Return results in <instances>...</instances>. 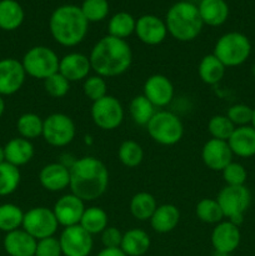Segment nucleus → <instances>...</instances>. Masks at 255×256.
<instances>
[{"instance_id": "1", "label": "nucleus", "mask_w": 255, "mask_h": 256, "mask_svg": "<svg viewBox=\"0 0 255 256\" xmlns=\"http://www.w3.org/2000/svg\"><path fill=\"white\" fill-rule=\"evenodd\" d=\"M70 172L69 188L72 194L82 202L96 200L106 192L109 172L102 160L94 156H84L75 160Z\"/></svg>"}, {"instance_id": "2", "label": "nucleus", "mask_w": 255, "mask_h": 256, "mask_svg": "<svg viewBox=\"0 0 255 256\" xmlns=\"http://www.w3.org/2000/svg\"><path fill=\"white\" fill-rule=\"evenodd\" d=\"M92 69L102 78H114L128 72L132 62V52L125 40L106 35L90 52Z\"/></svg>"}, {"instance_id": "3", "label": "nucleus", "mask_w": 255, "mask_h": 256, "mask_svg": "<svg viewBox=\"0 0 255 256\" xmlns=\"http://www.w3.org/2000/svg\"><path fill=\"white\" fill-rule=\"evenodd\" d=\"M89 22L82 15L80 6L65 4L52 12L49 20L52 36L58 44L72 48L80 44L88 34Z\"/></svg>"}, {"instance_id": "4", "label": "nucleus", "mask_w": 255, "mask_h": 256, "mask_svg": "<svg viewBox=\"0 0 255 256\" xmlns=\"http://www.w3.org/2000/svg\"><path fill=\"white\" fill-rule=\"evenodd\" d=\"M165 24L168 32L179 42H192L204 26L198 6L189 2H175L168 10Z\"/></svg>"}, {"instance_id": "5", "label": "nucleus", "mask_w": 255, "mask_h": 256, "mask_svg": "<svg viewBox=\"0 0 255 256\" xmlns=\"http://www.w3.org/2000/svg\"><path fill=\"white\" fill-rule=\"evenodd\" d=\"M212 54L225 65V68L239 66L249 59L252 54V42L242 32H226L218 39Z\"/></svg>"}, {"instance_id": "6", "label": "nucleus", "mask_w": 255, "mask_h": 256, "mask_svg": "<svg viewBox=\"0 0 255 256\" xmlns=\"http://www.w3.org/2000/svg\"><path fill=\"white\" fill-rule=\"evenodd\" d=\"M148 132L155 142L160 145H175L184 135V125L174 112L160 110L156 112L146 125Z\"/></svg>"}, {"instance_id": "7", "label": "nucleus", "mask_w": 255, "mask_h": 256, "mask_svg": "<svg viewBox=\"0 0 255 256\" xmlns=\"http://www.w3.org/2000/svg\"><path fill=\"white\" fill-rule=\"evenodd\" d=\"M216 202L222 208L224 218L239 226L244 220V214L252 204V194L245 185H226L219 192Z\"/></svg>"}, {"instance_id": "8", "label": "nucleus", "mask_w": 255, "mask_h": 256, "mask_svg": "<svg viewBox=\"0 0 255 256\" xmlns=\"http://www.w3.org/2000/svg\"><path fill=\"white\" fill-rule=\"evenodd\" d=\"M59 62L60 59L54 50L44 45H38L25 52L22 64L26 75L45 80L59 72Z\"/></svg>"}, {"instance_id": "9", "label": "nucleus", "mask_w": 255, "mask_h": 256, "mask_svg": "<svg viewBox=\"0 0 255 256\" xmlns=\"http://www.w3.org/2000/svg\"><path fill=\"white\" fill-rule=\"evenodd\" d=\"M76 128L70 116L62 112H54L44 120L42 138L49 145L62 148L74 140Z\"/></svg>"}, {"instance_id": "10", "label": "nucleus", "mask_w": 255, "mask_h": 256, "mask_svg": "<svg viewBox=\"0 0 255 256\" xmlns=\"http://www.w3.org/2000/svg\"><path fill=\"white\" fill-rule=\"evenodd\" d=\"M22 226L34 239L42 240L45 238L54 236L59 222L52 209H48L45 206H36L24 212Z\"/></svg>"}, {"instance_id": "11", "label": "nucleus", "mask_w": 255, "mask_h": 256, "mask_svg": "<svg viewBox=\"0 0 255 256\" xmlns=\"http://www.w3.org/2000/svg\"><path fill=\"white\" fill-rule=\"evenodd\" d=\"M92 119L100 129L114 130L124 120V108L116 98L106 95L92 102Z\"/></svg>"}, {"instance_id": "12", "label": "nucleus", "mask_w": 255, "mask_h": 256, "mask_svg": "<svg viewBox=\"0 0 255 256\" xmlns=\"http://www.w3.org/2000/svg\"><path fill=\"white\" fill-rule=\"evenodd\" d=\"M59 242L64 256H88L92 250V235L80 225L65 228Z\"/></svg>"}, {"instance_id": "13", "label": "nucleus", "mask_w": 255, "mask_h": 256, "mask_svg": "<svg viewBox=\"0 0 255 256\" xmlns=\"http://www.w3.org/2000/svg\"><path fill=\"white\" fill-rule=\"evenodd\" d=\"M25 72L22 62L14 58L0 60V95H12L24 85Z\"/></svg>"}, {"instance_id": "14", "label": "nucleus", "mask_w": 255, "mask_h": 256, "mask_svg": "<svg viewBox=\"0 0 255 256\" xmlns=\"http://www.w3.org/2000/svg\"><path fill=\"white\" fill-rule=\"evenodd\" d=\"M84 202H82L80 198L72 194V192L62 195L60 199H58L52 212H54L59 225H62L64 228L79 225L82 214L86 209Z\"/></svg>"}, {"instance_id": "15", "label": "nucleus", "mask_w": 255, "mask_h": 256, "mask_svg": "<svg viewBox=\"0 0 255 256\" xmlns=\"http://www.w3.org/2000/svg\"><path fill=\"white\" fill-rule=\"evenodd\" d=\"M135 34L142 42L146 45H159L168 35V28L164 20L156 15L145 14L136 20Z\"/></svg>"}, {"instance_id": "16", "label": "nucleus", "mask_w": 255, "mask_h": 256, "mask_svg": "<svg viewBox=\"0 0 255 256\" xmlns=\"http://www.w3.org/2000/svg\"><path fill=\"white\" fill-rule=\"evenodd\" d=\"M242 242V232L238 225L232 222H220L215 225L212 232V244L216 252L232 254L238 249Z\"/></svg>"}, {"instance_id": "17", "label": "nucleus", "mask_w": 255, "mask_h": 256, "mask_svg": "<svg viewBox=\"0 0 255 256\" xmlns=\"http://www.w3.org/2000/svg\"><path fill=\"white\" fill-rule=\"evenodd\" d=\"M142 89V95L158 108L169 105L174 98V85L170 79L162 74H155L148 78Z\"/></svg>"}, {"instance_id": "18", "label": "nucleus", "mask_w": 255, "mask_h": 256, "mask_svg": "<svg viewBox=\"0 0 255 256\" xmlns=\"http://www.w3.org/2000/svg\"><path fill=\"white\" fill-rule=\"evenodd\" d=\"M232 155L228 142L218 139L208 140L202 150V162L214 172H222L232 162Z\"/></svg>"}, {"instance_id": "19", "label": "nucleus", "mask_w": 255, "mask_h": 256, "mask_svg": "<svg viewBox=\"0 0 255 256\" xmlns=\"http://www.w3.org/2000/svg\"><path fill=\"white\" fill-rule=\"evenodd\" d=\"M92 70L89 56L82 52H70L59 62V72L69 82L86 79Z\"/></svg>"}, {"instance_id": "20", "label": "nucleus", "mask_w": 255, "mask_h": 256, "mask_svg": "<svg viewBox=\"0 0 255 256\" xmlns=\"http://www.w3.org/2000/svg\"><path fill=\"white\" fill-rule=\"evenodd\" d=\"M40 185L45 190L52 192H62L70 184V172L65 165L60 162L48 164L39 172Z\"/></svg>"}, {"instance_id": "21", "label": "nucleus", "mask_w": 255, "mask_h": 256, "mask_svg": "<svg viewBox=\"0 0 255 256\" xmlns=\"http://www.w3.org/2000/svg\"><path fill=\"white\" fill-rule=\"evenodd\" d=\"M2 244L6 254L10 256H35L38 240L24 229H18L6 232Z\"/></svg>"}, {"instance_id": "22", "label": "nucleus", "mask_w": 255, "mask_h": 256, "mask_svg": "<svg viewBox=\"0 0 255 256\" xmlns=\"http://www.w3.org/2000/svg\"><path fill=\"white\" fill-rule=\"evenodd\" d=\"M232 154L240 158H252L255 155V129L252 125L239 126L228 140Z\"/></svg>"}, {"instance_id": "23", "label": "nucleus", "mask_w": 255, "mask_h": 256, "mask_svg": "<svg viewBox=\"0 0 255 256\" xmlns=\"http://www.w3.org/2000/svg\"><path fill=\"white\" fill-rule=\"evenodd\" d=\"M180 220V212L175 205L162 204L156 208L152 216L150 218V225L154 232L166 234L178 226Z\"/></svg>"}, {"instance_id": "24", "label": "nucleus", "mask_w": 255, "mask_h": 256, "mask_svg": "<svg viewBox=\"0 0 255 256\" xmlns=\"http://www.w3.org/2000/svg\"><path fill=\"white\" fill-rule=\"evenodd\" d=\"M4 150L5 162L18 168L28 164L34 156V146H32V142L22 136L14 138L8 142L4 146Z\"/></svg>"}, {"instance_id": "25", "label": "nucleus", "mask_w": 255, "mask_h": 256, "mask_svg": "<svg viewBox=\"0 0 255 256\" xmlns=\"http://www.w3.org/2000/svg\"><path fill=\"white\" fill-rule=\"evenodd\" d=\"M198 9L202 22L209 26H220L229 16V6L225 0H202Z\"/></svg>"}, {"instance_id": "26", "label": "nucleus", "mask_w": 255, "mask_h": 256, "mask_svg": "<svg viewBox=\"0 0 255 256\" xmlns=\"http://www.w3.org/2000/svg\"><path fill=\"white\" fill-rule=\"evenodd\" d=\"M150 248V238L142 229H130L122 234L120 249L126 256H142Z\"/></svg>"}, {"instance_id": "27", "label": "nucleus", "mask_w": 255, "mask_h": 256, "mask_svg": "<svg viewBox=\"0 0 255 256\" xmlns=\"http://www.w3.org/2000/svg\"><path fill=\"white\" fill-rule=\"evenodd\" d=\"M24 9L16 0H0V29L16 30L24 22Z\"/></svg>"}, {"instance_id": "28", "label": "nucleus", "mask_w": 255, "mask_h": 256, "mask_svg": "<svg viewBox=\"0 0 255 256\" xmlns=\"http://www.w3.org/2000/svg\"><path fill=\"white\" fill-rule=\"evenodd\" d=\"M225 65L215 56L214 54H208L200 62L198 72L202 82L208 85H215L222 82L225 75Z\"/></svg>"}, {"instance_id": "29", "label": "nucleus", "mask_w": 255, "mask_h": 256, "mask_svg": "<svg viewBox=\"0 0 255 256\" xmlns=\"http://www.w3.org/2000/svg\"><path fill=\"white\" fill-rule=\"evenodd\" d=\"M156 208L158 205L155 198L145 192L135 194L130 202V212L135 219L140 220V222L150 220Z\"/></svg>"}, {"instance_id": "30", "label": "nucleus", "mask_w": 255, "mask_h": 256, "mask_svg": "<svg viewBox=\"0 0 255 256\" xmlns=\"http://www.w3.org/2000/svg\"><path fill=\"white\" fill-rule=\"evenodd\" d=\"M108 222H109V218H108L106 212L104 209L98 206H92L85 209L79 225L85 232L94 235L102 234L108 228Z\"/></svg>"}, {"instance_id": "31", "label": "nucleus", "mask_w": 255, "mask_h": 256, "mask_svg": "<svg viewBox=\"0 0 255 256\" xmlns=\"http://www.w3.org/2000/svg\"><path fill=\"white\" fill-rule=\"evenodd\" d=\"M135 25H136V20L132 14L126 12H116L110 18L109 24H108V32H109L108 35L125 40L132 32H135Z\"/></svg>"}, {"instance_id": "32", "label": "nucleus", "mask_w": 255, "mask_h": 256, "mask_svg": "<svg viewBox=\"0 0 255 256\" xmlns=\"http://www.w3.org/2000/svg\"><path fill=\"white\" fill-rule=\"evenodd\" d=\"M24 212L18 205L6 204L0 205V232H10L18 230L22 225Z\"/></svg>"}, {"instance_id": "33", "label": "nucleus", "mask_w": 255, "mask_h": 256, "mask_svg": "<svg viewBox=\"0 0 255 256\" xmlns=\"http://www.w3.org/2000/svg\"><path fill=\"white\" fill-rule=\"evenodd\" d=\"M42 125H44V120H42L39 115L34 112H25L18 119L16 129L20 136L32 140L42 135Z\"/></svg>"}, {"instance_id": "34", "label": "nucleus", "mask_w": 255, "mask_h": 256, "mask_svg": "<svg viewBox=\"0 0 255 256\" xmlns=\"http://www.w3.org/2000/svg\"><path fill=\"white\" fill-rule=\"evenodd\" d=\"M22 180L19 168L5 162L0 164V196H8L18 189Z\"/></svg>"}, {"instance_id": "35", "label": "nucleus", "mask_w": 255, "mask_h": 256, "mask_svg": "<svg viewBox=\"0 0 255 256\" xmlns=\"http://www.w3.org/2000/svg\"><path fill=\"white\" fill-rule=\"evenodd\" d=\"M129 112L135 124L148 125V122L156 112H155L154 105L144 95H138L130 102Z\"/></svg>"}, {"instance_id": "36", "label": "nucleus", "mask_w": 255, "mask_h": 256, "mask_svg": "<svg viewBox=\"0 0 255 256\" xmlns=\"http://www.w3.org/2000/svg\"><path fill=\"white\" fill-rule=\"evenodd\" d=\"M195 212L198 219L206 224H219L224 219V214L216 199H202L196 204Z\"/></svg>"}, {"instance_id": "37", "label": "nucleus", "mask_w": 255, "mask_h": 256, "mask_svg": "<svg viewBox=\"0 0 255 256\" xmlns=\"http://www.w3.org/2000/svg\"><path fill=\"white\" fill-rule=\"evenodd\" d=\"M118 156L122 165L128 168H135L142 164L144 159V150L142 145L134 140H125L118 150Z\"/></svg>"}, {"instance_id": "38", "label": "nucleus", "mask_w": 255, "mask_h": 256, "mask_svg": "<svg viewBox=\"0 0 255 256\" xmlns=\"http://www.w3.org/2000/svg\"><path fill=\"white\" fill-rule=\"evenodd\" d=\"M236 129L234 124L229 120L226 115H214L208 122V130L212 139L228 142Z\"/></svg>"}, {"instance_id": "39", "label": "nucleus", "mask_w": 255, "mask_h": 256, "mask_svg": "<svg viewBox=\"0 0 255 256\" xmlns=\"http://www.w3.org/2000/svg\"><path fill=\"white\" fill-rule=\"evenodd\" d=\"M80 9L88 22H98L109 14V2L108 0H84Z\"/></svg>"}, {"instance_id": "40", "label": "nucleus", "mask_w": 255, "mask_h": 256, "mask_svg": "<svg viewBox=\"0 0 255 256\" xmlns=\"http://www.w3.org/2000/svg\"><path fill=\"white\" fill-rule=\"evenodd\" d=\"M82 92H84L85 96L92 100V102H98V100L108 95L106 82H105L104 78L99 76V75H92V76L86 78L84 80Z\"/></svg>"}, {"instance_id": "41", "label": "nucleus", "mask_w": 255, "mask_h": 256, "mask_svg": "<svg viewBox=\"0 0 255 256\" xmlns=\"http://www.w3.org/2000/svg\"><path fill=\"white\" fill-rule=\"evenodd\" d=\"M45 92L52 98H62L69 92L70 82L59 72L44 80Z\"/></svg>"}, {"instance_id": "42", "label": "nucleus", "mask_w": 255, "mask_h": 256, "mask_svg": "<svg viewBox=\"0 0 255 256\" xmlns=\"http://www.w3.org/2000/svg\"><path fill=\"white\" fill-rule=\"evenodd\" d=\"M222 179L229 186H240L245 185L248 179V172L240 162H232L222 170Z\"/></svg>"}, {"instance_id": "43", "label": "nucleus", "mask_w": 255, "mask_h": 256, "mask_svg": "<svg viewBox=\"0 0 255 256\" xmlns=\"http://www.w3.org/2000/svg\"><path fill=\"white\" fill-rule=\"evenodd\" d=\"M252 110L254 109H252L249 105L235 104L229 108L226 116L236 128L246 126V125L252 124Z\"/></svg>"}, {"instance_id": "44", "label": "nucleus", "mask_w": 255, "mask_h": 256, "mask_svg": "<svg viewBox=\"0 0 255 256\" xmlns=\"http://www.w3.org/2000/svg\"><path fill=\"white\" fill-rule=\"evenodd\" d=\"M62 246L59 239L54 236L38 240L35 256H62Z\"/></svg>"}, {"instance_id": "45", "label": "nucleus", "mask_w": 255, "mask_h": 256, "mask_svg": "<svg viewBox=\"0 0 255 256\" xmlns=\"http://www.w3.org/2000/svg\"><path fill=\"white\" fill-rule=\"evenodd\" d=\"M122 240V234L114 226H108L102 232V242L105 248H120Z\"/></svg>"}, {"instance_id": "46", "label": "nucleus", "mask_w": 255, "mask_h": 256, "mask_svg": "<svg viewBox=\"0 0 255 256\" xmlns=\"http://www.w3.org/2000/svg\"><path fill=\"white\" fill-rule=\"evenodd\" d=\"M96 256H126L120 248H104Z\"/></svg>"}, {"instance_id": "47", "label": "nucleus", "mask_w": 255, "mask_h": 256, "mask_svg": "<svg viewBox=\"0 0 255 256\" xmlns=\"http://www.w3.org/2000/svg\"><path fill=\"white\" fill-rule=\"evenodd\" d=\"M4 112H5V102H4V99H2V95H0V118L2 116Z\"/></svg>"}, {"instance_id": "48", "label": "nucleus", "mask_w": 255, "mask_h": 256, "mask_svg": "<svg viewBox=\"0 0 255 256\" xmlns=\"http://www.w3.org/2000/svg\"><path fill=\"white\" fill-rule=\"evenodd\" d=\"M5 162V150L4 148L0 146V164Z\"/></svg>"}, {"instance_id": "49", "label": "nucleus", "mask_w": 255, "mask_h": 256, "mask_svg": "<svg viewBox=\"0 0 255 256\" xmlns=\"http://www.w3.org/2000/svg\"><path fill=\"white\" fill-rule=\"evenodd\" d=\"M252 126L255 129V109L252 110Z\"/></svg>"}, {"instance_id": "50", "label": "nucleus", "mask_w": 255, "mask_h": 256, "mask_svg": "<svg viewBox=\"0 0 255 256\" xmlns=\"http://www.w3.org/2000/svg\"><path fill=\"white\" fill-rule=\"evenodd\" d=\"M252 74L255 75V64H254V66H252Z\"/></svg>"}]
</instances>
